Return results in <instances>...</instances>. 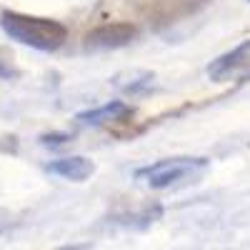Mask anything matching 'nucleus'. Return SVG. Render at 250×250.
I'll return each instance as SVG.
<instances>
[{
	"label": "nucleus",
	"mask_w": 250,
	"mask_h": 250,
	"mask_svg": "<svg viewBox=\"0 0 250 250\" xmlns=\"http://www.w3.org/2000/svg\"><path fill=\"white\" fill-rule=\"evenodd\" d=\"M0 25H3V30L10 40L30 45L35 50H45V53L58 50L68 40L65 25H60L58 20H48V18H35V15L5 10L0 15Z\"/></svg>",
	"instance_id": "f03ea898"
},
{
	"label": "nucleus",
	"mask_w": 250,
	"mask_h": 250,
	"mask_svg": "<svg viewBox=\"0 0 250 250\" xmlns=\"http://www.w3.org/2000/svg\"><path fill=\"white\" fill-rule=\"evenodd\" d=\"M210 160L208 158H195V155H178V158H163L158 163L143 165L135 170V180L150 190H168V188H180L188 183L200 180Z\"/></svg>",
	"instance_id": "f257e3e1"
},
{
	"label": "nucleus",
	"mask_w": 250,
	"mask_h": 250,
	"mask_svg": "<svg viewBox=\"0 0 250 250\" xmlns=\"http://www.w3.org/2000/svg\"><path fill=\"white\" fill-rule=\"evenodd\" d=\"M208 78L215 83H245V80H250V40H243L230 53L215 58L208 65Z\"/></svg>",
	"instance_id": "7ed1b4c3"
},
{
	"label": "nucleus",
	"mask_w": 250,
	"mask_h": 250,
	"mask_svg": "<svg viewBox=\"0 0 250 250\" xmlns=\"http://www.w3.org/2000/svg\"><path fill=\"white\" fill-rule=\"evenodd\" d=\"M13 75V70L5 65V60H0V78H10Z\"/></svg>",
	"instance_id": "0eeeda50"
},
{
	"label": "nucleus",
	"mask_w": 250,
	"mask_h": 250,
	"mask_svg": "<svg viewBox=\"0 0 250 250\" xmlns=\"http://www.w3.org/2000/svg\"><path fill=\"white\" fill-rule=\"evenodd\" d=\"M48 170L53 175H60L65 180H73V183H83L88 180L93 173H95V163L83 158V155H70V158H60L55 163L48 165Z\"/></svg>",
	"instance_id": "39448f33"
},
{
	"label": "nucleus",
	"mask_w": 250,
	"mask_h": 250,
	"mask_svg": "<svg viewBox=\"0 0 250 250\" xmlns=\"http://www.w3.org/2000/svg\"><path fill=\"white\" fill-rule=\"evenodd\" d=\"M130 113H133V110L125 105V103L113 100V103H108V105H100V108H93V110L80 113L78 120L85 123V125H110V123H115V120H123L125 115H130Z\"/></svg>",
	"instance_id": "423d86ee"
},
{
	"label": "nucleus",
	"mask_w": 250,
	"mask_h": 250,
	"mask_svg": "<svg viewBox=\"0 0 250 250\" xmlns=\"http://www.w3.org/2000/svg\"><path fill=\"white\" fill-rule=\"evenodd\" d=\"M138 35V28L130 23H108L90 30L85 35V45L93 50H115L133 43V38Z\"/></svg>",
	"instance_id": "20e7f679"
}]
</instances>
